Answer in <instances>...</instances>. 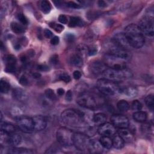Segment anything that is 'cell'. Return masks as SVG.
Listing matches in <instances>:
<instances>
[{
    "label": "cell",
    "mask_w": 154,
    "mask_h": 154,
    "mask_svg": "<svg viewBox=\"0 0 154 154\" xmlns=\"http://www.w3.org/2000/svg\"><path fill=\"white\" fill-rule=\"evenodd\" d=\"M16 64H5V71L7 73H13L16 71Z\"/></svg>",
    "instance_id": "cell-41"
},
{
    "label": "cell",
    "mask_w": 154,
    "mask_h": 154,
    "mask_svg": "<svg viewBox=\"0 0 154 154\" xmlns=\"http://www.w3.org/2000/svg\"><path fill=\"white\" fill-rule=\"evenodd\" d=\"M70 63L76 67H80L82 66L83 64V60L82 58L81 57V55H78V54H75L73 55L71 58H70Z\"/></svg>",
    "instance_id": "cell-27"
},
{
    "label": "cell",
    "mask_w": 154,
    "mask_h": 154,
    "mask_svg": "<svg viewBox=\"0 0 154 154\" xmlns=\"http://www.w3.org/2000/svg\"><path fill=\"white\" fill-rule=\"evenodd\" d=\"M119 135L124 140V141H129L133 138V134L131 131L126 128H120L118 130Z\"/></svg>",
    "instance_id": "cell-20"
},
{
    "label": "cell",
    "mask_w": 154,
    "mask_h": 154,
    "mask_svg": "<svg viewBox=\"0 0 154 154\" xmlns=\"http://www.w3.org/2000/svg\"><path fill=\"white\" fill-rule=\"evenodd\" d=\"M104 63L108 67L111 69H123L126 68V60L108 53L104 57Z\"/></svg>",
    "instance_id": "cell-8"
},
{
    "label": "cell",
    "mask_w": 154,
    "mask_h": 154,
    "mask_svg": "<svg viewBox=\"0 0 154 154\" xmlns=\"http://www.w3.org/2000/svg\"><path fill=\"white\" fill-rule=\"evenodd\" d=\"M97 49L96 47L95 46H92L91 48H88V51H87V54L88 55L90 56H93L94 55L96 54H97Z\"/></svg>",
    "instance_id": "cell-44"
},
{
    "label": "cell",
    "mask_w": 154,
    "mask_h": 154,
    "mask_svg": "<svg viewBox=\"0 0 154 154\" xmlns=\"http://www.w3.org/2000/svg\"><path fill=\"white\" fill-rule=\"evenodd\" d=\"M97 5L99 7H106L107 5V4L106 2L105 1H102V0H100V1H97Z\"/></svg>",
    "instance_id": "cell-54"
},
{
    "label": "cell",
    "mask_w": 154,
    "mask_h": 154,
    "mask_svg": "<svg viewBox=\"0 0 154 154\" xmlns=\"http://www.w3.org/2000/svg\"><path fill=\"white\" fill-rule=\"evenodd\" d=\"M32 118L34 123V129L35 131L43 130L46 127V119L40 115L35 116Z\"/></svg>",
    "instance_id": "cell-16"
},
{
    "label": "cell",
    "mask_w": 154,
    "mask_h": 154,
    "mask_svg": "<svg viewBox=\"0 0 154 154\" xmlns=\"http://www.w3.org/2000/svg\"><path fill=\"white\" fill-rule=\"evenodd\" d=\"M10 89V85L8 81L1 79L0 82V90L2 93H7Z\"/></svg>",
    "instance_id": "cell-33"
},
{
    "label": "cell",
    "mask_w": 154,
    "mask_h": 154,
    "mask_svg": "<svg viewBox=\"0 0 154 154\" xmlns=\"http://www.w3.org/2000/svg\"><path fill=\"white\" fill-rule=\"evenodd\" d=\"M45 94L46 98L51 100H54L56 99V96L52 89H50V88L46 89L45 91Z\"/></svg>",
    "instance_id": "cell-37"
},
{
    "label": "cell",
    "mask_w": 154,
    "mask_h": 154,
    "mask_svg": "<svg viewBox=\"0 0 154 154\" xmlns=\"http://www.w3.org/2000/svg\"><path fill=\"white\" fill-rule=\"evenodd\" d=\"M58 61V56L57 55H54L53 56L51 57L50 58V62L52 64H57Z\"/></svg>",
    "instance_id": "cell-50"
},
{
    "label": "cell",
    "mask_w": 154,
    "mask_h": 154,
    "mask_svg": "<svg viewBox=\"0 0 154 154\" xmlns=\"http://www.w3.org/2000/svg\"><path fill=\"white\" fill-rule=\"evenodd\" d=\"M66 5L70 8H79L81 7V5L78 4V3H76L74 1H69L66 3Z\"/></svg>",
    "instance_id": "cell-43"
},
{
    "label": "cell",
    "mask_w": 154,
    "mask_h": 154,
    "mask_svg": "<svg viewBox=\"0 0 154 154\" xmlns=\"http://www.w3.org/2000/svg\"><path fill=\"white\" fill-rule=\"evenodd\" d=\"M82 25V20L79 17L73 16L70 18L69 25L70 27H75L76 26H81Z\"/></svg>",
    "instance_id": "cell-32"
},
{
    "label": "cell",
    "mask_w": 154,
    "mask_h": 154,
    "mask_svg": "<svg viewBox=\"0 0 154 154\" xmlns=\"http://www.w3.org/2000/svg\"><path fill=\"white\" fill-rule=\"evenodd\" d=\"M13 96L15 99L20 102H25L28 99L27 92L20 88H16L13 90Z\"/></svg>",
    "instance_id": "cell-17"
},
{
    "label": "cell",
    "mask_w": 154,
    "mask_h": 154,
    "mask_svg": "<svg viewBox=\"0 0 154 154\" xmlns=\"http://www.w3.org/2000/svg\"><path fill=\"white\" fill-rule=\"evenodd\" d=\"M66 100L67 101H71L72 99V92L71 90H68L66 94Z\"/></svg>",
    "instance_id": "cell-52"
},
{
    "label": "cell",
    "mask_w": 154,
    "mask_h": 154,
    "mask_svg": "<svg viewBox=\"0 0 154 154\" xmlns=\"http://www.w3.org/2000/svg\"><path fill=\"white\" fill-rule=\"evenodd\" d=\"M59 42H60V38L58 36H54L51 39V45H57L59 43Z\"/></svg>",
    "instance_id": "cell-51"
},
{
    "label": "cell",
    "mask_w": 154,
    "mask_h": 154,
    "mask_svg": "<svg viewBox=\"0 0 154 154\" xmlns=\"http://www.w3.org/2000/svg\"><path fill=\"white\" fill-rule=\"evenodd\" d=\"M60 120L62 123L67 126L79 128L84 124V115L78 110L67 109L61 114Z\"/></svg>",
    "instance_id": "cell-2"
},
{
    "label": "cell",
    "mask_w": 154,
    "mask_h": 154,
    "mask_svg": "<svg viewBox=\"0 0 154 154\" xmlns=\"http://www.w3.org/2000/svg\"><path fill=\"white\" fill-rule=\"evenodd\" d=\"M37 69L40 71H43V72H46L49 70V67L45 64H38L37 66Z\"/></svg>",
    "instance_id": "cell-47"
},
{
    "label": "cell",
    "mask_w": 154,
    "mask_h": 154,
    "mask_svg": "<svg viewBox=\"0 0 154 154\" xmlns=\"http://www.w3.org/2000/svg\"><path fill=\"white\" fill-rule=\"evenodd\" d=\"M58 20L60 23L63 24H66L68 22L67 17L64 14H61L58 17Z\"/></svg>",
    "instance_id": "cell-46"
},
{
    "label": "cell",
    "mask_w": 154,
    "mask_h": 154,
    "mask_svg": "<svg viewBox=\"0 0 154 154\" xmlns=\"http://www.w3.org/2000/svg\"><path fill=\"white\" fill-rule=\"evenodd\" d=\"M40 8H41L42 11L44 13L48 14L50 12V11L51 10V5L49 1L44 0L41 2Z\"/></svg>",
    "instance_id": "cell-34"
},
{
    "label": "cell",
    "mask_w": 154,
    "mask_h": 154,
    "mask_svg": "<svg viewBox=\"0 0 154 154\" xmlns=\"http://www.w3.org/2000/svg\"><path fill=\"white\" fill-rule=\"evenodd\" d=\"M1 131L7 133L8 134H13L16 131L15 126L7 122H2L1 123Z\"/></svg>",
    "instance_id": "cell-23"
},
{
    "label": "cell",
    "mask_w": 154,
    "mask_h": 154,
    "mask_svg": "<svg viewBox=\"0 0 154 154\" xmlns=\"http://www.w3.org/2000/svg\"><path fill=\"white\" fill-rule=\"evenodd\" d=\"M124 34L131 47L138 49L144 45V37L141 32L138 25L129 24L125 28Z\"/></svg>",
    "instance_id": "cell-1"
},
{
    "label": "cell",
    "mask_w": 154,
    "mask_h": 154,
    "mask_svg": "<svg viewBox=\"0 0 154 154\" xmlns=\"http://www.w3.org/2000/svg\"><path fill=\"white\" fill-rule=\"evenodd\" d=\"M108 68L105 63L100 61H95L92 62L90 65V72L94 75L103 73Z\"/></svg>",
    "instance_id": "cell-15"
},
{
    "label": "cell",
    "mask_w": 154,
    "mask_h": 154,
    "mask_svg": "<svg viewBox=\"0 0 154 154\" xmlns=\"http://www.w3.org/2000/svg\"><path fill=\"white\" fill-rule=\"evenodd\" d=\"M73 76L74 79L78 80V79L81 78V73L79 71H78V70H75V71H74V72L73 73Z\"/></svg>",
    "instance_id": "cell-53"
},
{
    "label": "cell",
    "mask_w": 154,
    "mask_h": 154,
    "mask_svg": "<svg viewBox=\"0 0 154 154\" xmlns=\"http://www.w3.org/2000/svg\"><path fill=\"white\" fill-rule=\"evenodd\" d=\"M10 27L11 30L14 33L21 34L25 32V28H23V26L21 24H19L17 22H11Z\"/></svg>",
    "instance_id": "cell-28"
},
{
    "label": "cell",
    "mask_w": 154,
    "mask_h": 154,
    "mask_svg": "<svg viewBox=\"0 0 154 154\" xmlns=\"http://www.w3.org/2000/svg\"><path fill=\"white\" fill-rule=\"evenodd\" d=\"M117 107L119 111L122 112H125L129 109V104L125 100H120L117 102Z\"/></svg>",
    "instance_id": "cell-30"
},
{
    "label": "cell",
    "mask_w": 154,
    "mask_h": 154,
    "mask_svg": "<svg viewBox=\"0 0 154 154\" xmlns=\"http://www.w3.org/2000/svg\"><path fill=\"white\" fill-rule=\"evenodd\" d=\"M103 147L101 146L99 141L91 140V143L89 151L92 153H100L102 152Z\"/></svg>",
    "instance_id": "cell-26"
},
{
    "label": "cell",
    "mask_w": 154,
    "mask_h": 154,
    "mask_svg": "<svg viewBox=\"0 0 154 154\" xmlns=\"http://www.w3.org/2000/svg\"><path fill=\"white\" fill-rule=\"evenodd\" d=\"M43 33H44V35L47 38H52L53 33L51 30H49L48 29H45L43 31Z\"/></svg>",
    "instance_id": "cell-48"
},
{
    "label": "cell",
    "mask_w": 154,
    "mask_h": 154,
    "mask_svg": "<svg viewBox=\"0 0 154 154\" xmlns=\"http://www.w3.org/2000/svg\"><path fill=\"white\" fill-rule=\"evenodd\" d=\"M57 93L59 96H62L64 94V90L62 88H60L57 90Z\"/></svg>",
    "instance_id": "cell-56"
},
{
    "label": "cell",
    "mask_w": 154,
    "mask_h": 154,
    "mask_svg": "<svg viewBox=\"0 0 154 154\" xmlns=\"http://www.w3.org/2000/svg\"><path fill=\"white\" fill-rule=\"evenodd\" d=\"M106 115L102 112H98L93 115V121L96 125H100L106 122Z\"/></svg>",
    "instance_id": "cell-24"
},
{
    "label": "cell",
    "mask_w": 154,
    "mask_h": 154,
    "mask_svg": "<svg viewBox=\"0 0 154 154\" xmlns=\"http://www.w3.org/2000/svg\"><path fill=\"white\" fill-rule=\"evenodd\" d=\"M131 108H132V110H134L135 111H140L142 108V105H141V102L140 101H138V100H134L132 103Z\"/></svg>",
    "instance_id": "cell-38"
},
{
    "label": "cell",
    "mask_w": 154,
    "mask_h": 154,
    "mask_svg": "<svg viewBox=\"0 0 154 154\" xmlns=\"http://www.w3.org/2000/svg\"><path fill=\"white\" fill-rule=\"evenodd\" d=\"M129 52L128 51V50L122 48L113 43V45L109 47L108 54L117 57L126 61L129 58Z\"/></svg>",
    "instance_id": "cell-11"
},
{
    "label": "cell",
    "mask_w": 154,
    "mask_h": 154,
    "mask_svg": "<svg viewBox=\"0 0 154 154\" xmlns=\"http://www.w3.org/2000/svg\"><path fill=\"white\" fill-rule=\"evenodd\" d=\"M97 88L103 95L112 96L118 93L119 87L116 82L102 78L97 80Z\"/></svg>",
    "instance_id": "cell-5"
},
{
    "label": "cell",
    "mask_w": 154,
    "mask_h": 154,
    "mask_svg": "<svg viewBox=\"0 0 154 154\" xmlns=\"http://www.w3.org/2000/svg\"><path fill=\"white\" fill-rule=\"evenodd\" d=\"M59 79L61 81H63L65 82L66 83L69 82L70 81V80H71V78H70V76L68 74L65 73L60 74V76H59Z\"/></svg>",
    "instance_id": "cell-42"
},
{
    "label": "cell",
    "mask_w": 154,
    "mask_h": 154,
    "mask_svg": "<svg viewBox=\"0 0 154 154\" xmlns=\"http://www.w3.org/2000/svg\"><path fill=\"white\" fill-rule=\"evenodd\" d=\"M73 142L75 147L79 150H89L91 140L88 136L81 132H74Z\"/></svg>",
    "instance_id": "cell-7"
},
{
    "label": "cell",
    "mask_w": 154,
    "mask_h": 154,
    "mask_svg": "<svg viewBox=\"0 0 154 154\" xmlns=\"http://www.w3.org/2000/svg\"><path fill=\"white\" fill-rule=\"evenodd\" d=\"M112 42L126 50L128 48L131 47L124 32H119L115 34L112 39Z\"/></svg>",
    "instance_id": "cell-14"
},
{
    "label": "cell",
    "mask_w": 154,
    "mask_h": 154,
    "mask_svg": "<svg viewBox=\"0 0 154 154\" xmlns=\"http://www.w3.org/2000/svg\"><path fill=\"white\" fill-rule=\"evenodd\" d=\"M32 77L35 79H38L39 78L41 77V74L38 72H35V73H33L32 75Z\"/></svg>",
    "instance_id": "cell-55"
},
{
    "label": "cell",
    "mask_w": 154,
    "mask_h": 154,
    "mask_svg": "<svg viewBox=\"0 0 154 154\" xmlns=\"http://www.w3.org/2000/svg\"><path fill=\"white\" fill-rule=\"evenodd\" d=\"M111 123L118 128H126L129 127V121L128 118L122 114H115L111 117Z\"/></svg>",
    "instance_id": "cell-12"
},
{
    "label": "cell",
    "mask_w": 154,
    "mask_h": 154,
    "mask_svg": "<svg viewBox=\"0 0 154 154\" xmlns=\"http://www.w3.org/2000/svg\"><path fill=\"white\" fill-rule=\"evenodd\" d=\"M132 117L135 122H139V123H143L147 120V115L146 112L142 111L140 110V111H135L133 114Z\"/></svg>",
    "instance_id": "cell-22"
},
{
    "label": "cell",
    "mask_w": 154,
    "mask_h": 154,
    "mask_svg": "<svg viewBox=\"0 0 154 154\" xmlns=\"http://www.w3.org/2000/svg\"><path fill=\"white\" fill-rule=\"evenodd\" d=\"M145 103L148 108L151 111L153 110L154 106V97L153 94H149L145 98Z\"/></svg>",
    "instance_id": "cell-35"
},
{
    "label": "cell",
    "mask_w": 154,
    "mask_h": 154,
    "mask_svg": "<svg viewBox=\"0 0 154 154\" xmlns=\"http://www.w3.org/2000/svg\"><path fill=\"white\" fill-rule=\"evenodd\" d=\"M16 122L18 128L24 132L28 133L34 130V123L31 117L22 115L16 119Z\"/></svg>",
    "instance_id": "cell-10"
},
{
    "label": "cell",
    "mask_w": 154,
    "mask_h": 154,
    "mask_svg": "<svg viewBox=\"0 0 154 154\" xmlns=\"http://www.w3.org/2000/svg\"><path fill=\"white\" fill-rule=\"evenodd\" d=\"M10 112L12 116L14 117L16 119H17L22 116L23 110L20 106H18V105H14L11 107Z\"/></svg>",
    "instance_id": "cell-29"
},
{
    "label": "cell",
    "mask_w": 154,
    "mask_h": 154,
    "mask_svg": "<svg viewBox=\"0 0 154 154\" xmlns=\"http://www.w3.org/2000/svg\"><path fill=\"white\" fill-rule=\"evenodd\" d=\"M10 153H17V154H26V153H32L34 151L31 149H25V148H13L9 150Z\"/></svg>",
    "instance_id": "cell-31"
},
{
    "label": "cell",
    "mask_w": 154,
    "mask_h": 154,
    "mask_svg": "<svg viewBox=\"0 0 154 154\" xmlns=\"http://www.w3.org/2000/svg\"><path fill=\"white\" fill-rule=\"evenodd\" d=\"M118 93L123 94L128 97H135L138 94V90L135 87L130 86L127 87H122L119 89Z\"/></svg>",
    "instance_id": "cell-18"
},
{
    "label": "cell",
    "mask_w": 154,
    "mask_h": 154,
    "mask_svg": "<svg viewBox=\"0 0 154 154\" xmlns=\"http://www.w3.org/2000/svg\"><path fill=\"white\" fill-rule=\"evenodd\" d=\"M17 18L19 20V22L23 25H27L28 23L27 18L23 13H19L17 16Z\"/></svg>",
    "instance_id": "cell-40"
},
{
    "label": "cell",
    "mask_w": 154,
    "mask_h": 154,
    "mask_svg": "<svg viewBox=\"0 0 154 154\" xmlns=\"http://www.w3.org/2000/svg\"><path fill=\"white\" fill-rule=\"evenodd\" d=\"M28 80L27 79V78L24 76V75H22L20 76V79H19V83L22 85H23V86H26L28 84Z\"/></svg>",
    "instance_id": "cell-45"
},
{
    "label": "cell",
    "mask_w": 154,
    "mask_h": 154,
    "mask_svg": "<svg viewBox=\"0 0 154 154\" xmlns=\"http://www.w3.org/2000/svg\"><path fill=\"white\" fill-rule=\"evenodd\" d=\"M125 141L118 134L114 137L112 139V146L117 149H121L124 147Z\"/></svg>",
    "instance_id": "cell-25"
},
{
    "label": "cell",
    "mask_w": 154,
    "mask_h": 154,
    "mask_svg": "<svg viewBox=\"0 0 154 154\" xmlns=\"http://www.w3.org/2000/svg\"><path fill=\"white\" fill-rule=\"evenodd\" d=\"M22 141L21 136L17 134H16L15 132L8 134L7 140L5 143H8V144H10L11 146H17Z\"/></svg>",
    "instance_id": "cell-19"
},
{
    "label": "cell",
    "mask_w": 154,
    "mask_h": 154,
    "mask_svg": "<svg viewBox=\"0 0 154 154\" xmlns=\"http://www.w3.org/2000/svg\"><path fill=\"white\" fill-rule=\"evenodd\" d=\"M49 25L51 26V28H54L55 31H57L58 32H61L64 29V26L61 24L52 23H50Z\"/></svg>",
    "instance_id": "cell-39"
},
{
    "label": "cell",
    "mask_w": 154,
    "mask_h": 154,
    "mask_svg": "<svg viewBox=\"0 0 154 154\" xmlns=\"http://www.w3.org/2000/svg\"><path fill=\"white\" fill-rule=\"evenodd\" d=\"M102 76L103 78L117 83L132 78V73L127 68L123 69L107 68L102 73Z\"/></svg>",
    "instance_id": "cell-3"
},
{
    "label": "cell",
    "mask_w": 154,
    "mask_h": 154,
    "mask_svg": "<svg viewBox=\"0 0 154 154\" xmlns=\"http://www.w3.org/2000/svg\"><path fill=\"white\" fill-rule=\"evenodd\" d=\"M5 64H16V59L13 55H8L4 58Z\"/></svg>",
    "instance_id": "cell-36"
},
{
    "label": "cell",
    "mask_w": 154,
    "mask_h": 154,
    "mask_svg": "<svg viewBox=\"0 0 154 154\" xmlns=\"http://www.w3.org/2000/svg\"><path fill=\"white\" fill-rule=\"evenodd\" d=\"M138 26L143 35H153V18L145 17L139 22Z\"/></svg>",
    "instance_id": "cell-9"
},
{
    "label": "cell",
    "mask_w": 154,
    "mask_h": 154,
    "mask_svg": "<svg viewBox=\"0 0 154 154\" xmlns=\"http://www.w3.org/2000/svg\"><path fill=\"white\" fill-rule=\"evenodd\" d=\"M74 132L66 127H61L56 132L58 142L64 146H70L73 144V138Z\"/></svg>",
    "instance_id": "cell-6"
},
{
    "label": "cell",
    "mask_w": 154,
    "mask_h": 154,
    "mask_svg": "<svg viewBox=\"0 0 154 154\" xmlns=\"http://www.w3.org/2000/svg\"><path fill=\"white\" fill-rule=\"evenodd\" d=\"M27 57L25 56V55H22L21 57H20V60L22 63H25L27 61Z\"/></svg>",
    "instance_id": "cell-57"
},
{
    "label": "cell",
    "mask_w": 154,
    "mask_h": 154,
    "mask_svg": "<svg viewBox=\"0 0 154 154\" xmlns=\"http://www.w3.org/2000/svg\"><path fill=\"white\" fill-rule=\"evenodd\" d=\"M102 99L95 94L84 91L80 93L76 99V102L80 106L89 108H96L102 103Z\"/></svg>",
    "instance_id": "cell-4"
},
{
    "label": "cell",
    "mask_w": 154,
    "mask_h": 154,
    "mask_svg": "<svg viewBox=\"0 0 154 154\" xmlns=\"http://www.w3.org/2000/svg\"><path fill=\"white\" fill-rule=\"evenodd\" d=\"M98 133L102 136L111 137L116 132V127L111 123H104L99 125L97 129Z\"/></svg>",
    "instance_id": "cell-13"
},
{
    "label": "cell",
    "mask_w": 154,
    "mask_h": 154,
    "mask_svg": "<svg viewBox=\"0 0 154 154\" xmlns=\"http://www.w3.org/2000/svg\"><path fill=\"white\" fill-rule=\"evenodd\" d=\"M99 141L103 149H110L112 146V140L110 137L102 136L99 138Z\"/></svg>",
    "instance_id": "cell-21"
},
{
    "label": "cell",
    "mask_w": 154,
    "mask_h": 154,
    "mask_svg": "<svg viewBox=\"0 0 154 154\" xmlns=\"http://www.w3.org/2000/svg\"><path fill=\"white\" fill-rule=\"evenodd\" d=\"M65 38L67 40V42H72L75 39V36L72 33H68V34H66V35L65 36Z\"/></svg>",
    "instance_id": "cell-49"
}]
</instances>
